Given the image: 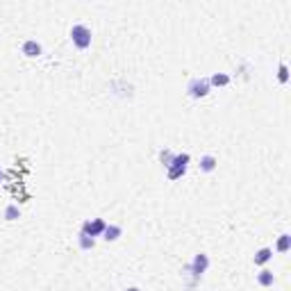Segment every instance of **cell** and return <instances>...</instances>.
Wrapping results in <instances>:
<instances>
[{
	"label": "cell",
	"instance_id": "6da1fadb",
	"mask_svg": "<svg viewBox=\"0 0 291 291\" xmlns=\"http://www.w3.org/2000/svg\"><path fill=\"white\" fill-rule=\"evenodd\" d=\"M189 162H191V155H189V152H175V155H173V162L166 166V178L171 180V182L180 180L187 173V168H189Z\"/></svg>",
	"mask_w": 291,
	"mask_h": 291
},
{
	"label": "cell",
	"instance_id": "7a4b0ae2",
	"mask_svg": "<svg viewBox=\"0 0 291 291\" xmlns=\"http://www.w3.org/2000/svg\"><path fill=\"white\" fill-rule=\"evenodd\" d=\"M71 41L73 46L78 48V50H86V48L91 46L93 41V34H91V27H86L84 23H75V25L71 27Z\"/></svg>",
	"mask_w": 291,
	"mask_h": 291
},
{
	"label": "cell",
	"instance_id": "3957f363",
	"mask_svg": "<svg viewBox=\"0 0 291 291\" xmlns=\"http://www.w3.org/2000/svg\"><path fill=\"white\" fill-rule=\"evenodd\" d=\"M207 269H209V255H207V252H198V255H193L191 264L187 266V271L191 273L189 287H193L196 282H200V278H203V273H207Z\"/></svg>",
	"mask_w": 291,
	"mask_h": 291
},
{
	"label": "cell",
	"instance_id": "277c9868",
	"mask_svg": "<svg viewBox=\"0 0 291 291\" xmlns=\"http://www.w3.org/2000/svg\"><path fill=\"white\" fill-rule=\"evenodd\" d=\"M209 91H212V86H209L207 78H193V80H189V84H187V93H189V98H193V100L205 98V96H209Z\"/></svg>",
	"mask_w": 291,
	"mask_h": 291
},
{
	"label": "cell",
	"instance_id": "5b68a950",
	"mask_svg": "<svg viewBox=\"0 0 291 291\" xmlns=\"http://www.w3.org/2000/svg\"><path fill=\"white\" fill-rule=\"evenodd\" d=\"M105 228H107L105 218H86L84 223H82V228H80V232H82V234H89V237H93V239H98V237H103Z\"/></svg>",
	"mask_w": 291,
	"mask_h": 291
},
{
	"label": "cell",
	"instance_id": "8992f818",
	"mask_svg": "<svg viewBox=\"0 0 291 291\" xmlns=\"http://www.w3.org/2000/svg\"><path fill=\"white\" fill-rule=\"evenodd\" d=\"M21 53L25 55V57H39L41 53H43V48H41V43L37 39H25L23 41V46H21Z\"/></svg>",
	"mask_w": 291,
	"mask_h": 291
},
{
	"label": "cell",
	"instance_id": "52a82bcc",
	"mask_svg": "<svg viewBox=\"0 0 291 291\" xmlns=\"http://www.w3.org/2000/svg\"><path fill=\"white\" fill-rule=\"evenodd\" d=\"M273 259V248H269V246H264V248H259L257 252H255V257H252V262H255V266H262L264 269L269 262Z\"/></svg>",
	"mask_w": 291,
	"mask_h": 291
},
{
	"label": "cell",
	"instance_id": "ba28073f",
	"mask_svg": "<svg viewBox=\"0 0 291 291\" xmlns=\"http://www.w3.org/2000/svg\"><path fill=\"white\" fill-rule=\"evenodd\" d=\"M207 82H209L212 89H216V86H228L232 82V78L228 75V73H212V75L207 78Z\"/></svg>",
	"mask_w": 291,
	"mask_h": 291
},
{
	"label": "cell",
	"instance_id": "9c48e42d",
	"mask_svg": "<svg viewBox=\"0 0 291 291\" xmlns=\"http://www.w3.org/2000/svg\"><path fill=\"white\" fill-rule=\"evenodd\" d=\"M121 234H123V228H121V225H116V223H107L105 232H103V239H105V241H119Z\"/></svg>",
	"mask_w": 291,
	"mask_h": 291
},
{
	"label": "cell",
	"instance_id": "30bf717a",
	"mask_svg": "<svg viewBox=\"0 0 291 291\" xmlns=\"http://www.w3.org/2000/svg\"><path fill=\"white\" fill-rule=\"evenodd\" d=\"M198 166H200V171H203V173H212V171H216L218 159L214 157V155H203Z\"/></svg>",
	"mask_w": 291,
	"mask_h": 291
},
{
	"label": "cell",
	"instance_id": "8fae6325",
	"mask_svg": "<svg viewBox=\"0 0 291 291\" xmlns=\"http://www.w3.org/2000/svg\"><path fill=\"white\" fill-rule=\"evenodd\" d=\"M257 282L262 287H273V282H275V275H273L271 269H262V271L257 273Z\"/></svg>",
	"mask_w": 291,
	"mask_h": 291
},
{
	"label": "cell",
	"instance_id": "7c38bea8",
	"mask_svg": "<svg viewBox=\"0 0 291 291\" xmlns=\"http://www.w3.org/2000/svg\"><path fill=\"white\" fill-rule=\"evenodd\" d=\"M275 250L278 252H289L291 250V234H280L278 237V244H275Z\"/></svg>",
	"mask_w": 291,
	"mask_h": 291
},
{
	"label": "cell",
	"instance_id": "4fadbf2b",
	"mask_svg": "<svg viewBox=\"0 0 291 291\" xmlns=\"http://www.w3.org/2000/svg\"><path fill=\"white\" fill-rule=\"evenodd\" d=\"M78 246L82 248V250H93V246H96V239L89 237V234H82V232H80V234H78Z\"/></svg>",
	"mask_w": 291,
	"mask_h": 291
},
{
	"label": "cell",
	"instance_id": "5bb4252c",
	"mask_svg": "<svg viewBox=\"0 0 291 291\" xmlns=\"http://www.w3.org/2000/svg\"><path fill=\"white\" fill-rule=\"evenodd\" d=\"M5 218H7V221H19V218H21V207L14 205V203H12V205H7L5 207Z\"/></svg>",
	"mask_w": 291,
	"mask_h": 291
},
{
	"label": "cell",
	"instance_id": "9a60e30c",
	"mask_svg": "<svg viewBox=\"0 0 291 291\" xmlns=\"http://www.w3.org/2000/svg\"><path fill=\"white\" fill-rule=\"evenodd\" d=\"M278 82L280 84H287V82H289V66H287L285 62H280V66H278Z\"/></svg>",
	"mask_w": 291,
	"mask_h": 291
},
{
	"label": "cell",
	"instance_id": "2e32d148",
	"mask_svg": "<svg viewBox=\"0 0 291 291\" xmlns=\"http://www.w3.org/2000/svg\"><path fill=\"white\" fill-rule=\"evenodd\" d=\"M173 155H175V152L168 150V148H164V150H159V162H162V166H164V168L173 162Z\"/></svg>",
	"mask_w": 291,
	"mask_h": 291
},
{
	"label": "cell",
	"instance_id": "e0dca14e",
	"mask_svg": "<svg viewBox=\"0 0 291 291\" xmlns=\"http://www.w3.org/2000/svg\"><path fill=\"white\" fill-rule=\"evenodd\" d=\"M7 180V175H5V171H2V168H0V185H2V182H5Z\"/></svg>",
	"mask_w": 291,
	"mask_h": 291
},
{
	"label": "cell",
	"instance_id": "ac0fdd59",
	"mask_svg": "<svg viewBox=\"0 0 291 291\" xmlns=\"http://www.w3.org/2000/svg\"><path fill=\"white\" fill-rule=\"evenodd\" d=\"M125 291H141V289H139V287H127Z\"/></svg>",
	"mask_w": 291,
	"mask_h": 291
}]
</instances>
